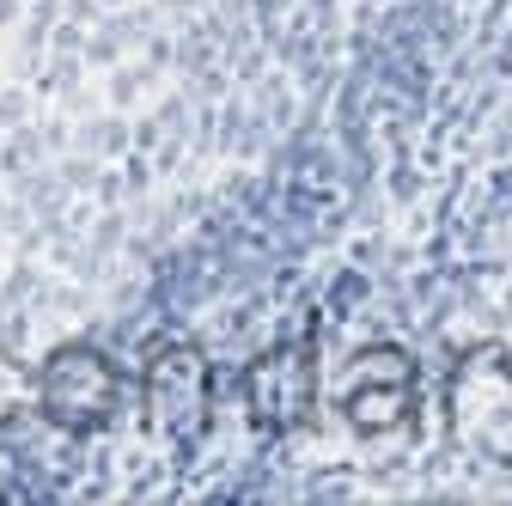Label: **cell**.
<instances>
[{
  "instance_id": "6da1fadb",
  "label": "cell",
  "mask_w": 512,
  "mask_h": 506,
  "mask_svg": "<svg viewBox=\"0 0 512 506\" xmlns=\"http://www.w3.org/2000/svg\"><path fill=\"white\" fill-rule=\"evenodd\" d=\"M116 403H122V372L92 348H61L37 372V409L55 427L92 433V427H104L116 415Z\"/></svg>"
},
{
  "instance_id": "7a4b0ae2",
  "label": "cell",
  "mask_w": 512,
  "mask_h": 506,
  "mask_svg": "<svg viewBox=\"0 0 512 506\" xmlns=\"http://www.w3.org/2000/svg\"><path fill=\"white\" fill-rule=\"evenodd\" d=\"M452 427L488 458H512V372L494 354H476L452 378Z\"/></svg>"
},
{
  "instance_id": "3957f363",
  "label": "cell",
  "mask_w": 512,
  "mask_h": 506,
  "mask_svg": "<svg viewBox=\"0 0 512 506\" xmlns=\"http://www.w3.org/2000/svg\"><path fill=\"white\" fill-rule=\"evenodd\" d=\"M147 409L159 415V427L171 439H196L202 421H208V360L196 348H165L153 366H147Z\"/></svg>"
},
{
  "instance_id": "277c9868",
  "label": "cell",
  "mask_w": 512,
  "mask_h": 506,
  "mask_svg": "<svg viewBox=\"0 0 512 506\" xmlns=\"http://www.w3.org/2000/svg\"><path fill=\"white\" fill-rule=\"evenodd\" d=\"M305 342H293V348H281V354H263L250 372H244V403H250V415H256V427H269V433H281V427H293L305 409H311V366H305Z\"/></svg>"
},
{
  "instance_id": "5b68a950",
  "label": "cell",
  "mask_w": 512,
  "mask_h": 506,
  "mask_svg": "<svg viewBox=\"0 0 512 506\" xmlns=\"http://www.w3.org/2000/svg\"><path fill=\"white\" fill-rule=\"evenodd\" d=\"M31 397H37V378H25V366H13L7 354H0V427H7Z\"/></svg>"
}]
</instances>
